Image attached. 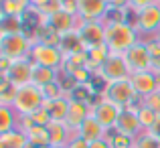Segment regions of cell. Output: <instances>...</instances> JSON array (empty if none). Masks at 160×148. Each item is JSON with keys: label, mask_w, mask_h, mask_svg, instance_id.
Instances as JSON below:
<instances>
[{"label": "cell", "mask_w": 160, "mask_h": 148, "mask_svg": "<svg viewBox=\"0 0 160 148\" xmlns=\"http://www.w3.org/2000/svg\"><path fill=\"white\" fill-rule=\"evenodd\" d=\"M35 148H53V146H35Z\"/></svg>", "instance_id": "cell-42"}, {"label": "cell", "mask_w": 160, "mask_h": 148, "mask_svg": "<svg viewBox=\"0 0 160 148\" xmlns=\"http://www.w3.org/2000/svg\"><path fill=\"white\" fill-rule=\"evenodd\" d=\"M95 77L102 79L103 83H113V81H122V79H130V71H128V65H126V61H124V55L112 53L108 57V61L98 69Z\"/></svg>", "instance_id": "cell-7"}, {"label": "cell", "mask_w": 160, "mask_h": 148, "mask_svg": "<svg viewBox=\"0 0 160 148\" xmlns=\"http://www.w3.org/2000/svg\"><path fill=\"white\" fill-rule=\"evenodd\" d=\"M49 2H51V0H28V6L41 12V10H43V8H45V6L49 4Z\"/></svg>", "instance_id": "cell-38"}, {"label": "cell", "mask_w": 160, "mask_h": 148, "mask_svg": "<svg viewBox=\"0 0 160 148\" xmlns=\"http://www.w3.org/2000/svg\"><path fill=\"white\" fill-rule=\"evenodd\" d=\"M152 4H158V2L156 0H128V8L132 12H138L146 6H152Z\"/></svg>", "instance_id": "cell-35"}, {"label": "cell", "mask_w": 160, "mask_h": 148, "mask_svg": "<svg viewBox=\"0 0 160 148\" xmlns=\"http://www.w3.org/2000/svg\"><path fill=\"white\" fill-rule=\"evenodd\" d=\"M102 98H106L108 101L120 105V108H132V105L140 104V95L136 94V89H134L130 79L106 83V85L102 87Z\"/></svg>", "instance_id": "cell-2"}, {"label": "cell", "mask_w": 160, "mask_h": 148, "mask_svg": "<svg viewBox=\"0 0 160 148\" xmlns=\"http://www.w3.org/2000/svg\"><path fill=\"white\" fill-rule=\"evenodd\" d=\"M87 67H89V71L91 73H98V69L103 65V63L108 61V57L112 55V51L108 49V45L106 43H102V45H93V47H87Z\"/></svg>", "instance_id": "cell-19"}, {"label": "cell", "mask_w": 160, "mask_h": 148, "mask_svg": "<svg viewBox=\"0 0 160 148\" xmlns=\"http://www.w3.org/2000/svg\"><path fill=\"white\" fill-rule=\"evenodd\" d=\"M61 51L65 55H71V53H83V51H87V47L83 45L81 37L75 31V33H69V35L61 37Z\"/></svg>", "instance_id": "cell-24"}, {"label": "cell", "mask_w": 160, "mask_h": 148, "mask_svg": "<svg viewBox=\"0 0 160 148\" xmlns=\"http://www.w3.org/2000/svg\"><path fill=\"white\" fill-rule=\"evenodd\" d=\"M130 81H132L136 94L140 95V100L146 98V95H150V94H154L160 85V77L154 71H142V73L130 75Z\"/></svg>", "instance_id": "cell-15"}, {"label": "cell", "mask_w": 160, "mask_h": 148, "mask_svg": "<svg viewBox=\"0 0 160 148\" xmlns=\"http://www.w3.org/2000/svg\"><path fill=\"white\" fill-rule=\"evenodd\" d=\"M32 67L35 63L31 59H18V61H12L4 73H0V77H6L10 83H14L16 87H24L32 83Z\"/></svg>", "instance_id": "cell-11"}, {"label": "cell", "mask_w": 160, "mask_h": 148, "mask_svg": "<svg viewBox=\"0 0 160 148\" xmlns=\"http://www.w3.org/2000/svg\"><path fill=\"white\" fill-rule=\"evenodd\" d=\"M132 24L138 28L140 35H156L160 31V4H152L146 6L142 10L134 12V20Z\"/></svg>", "instance_id": "cell-10"}, {"label": "cell", "mask_w": 160, "mask_h": 148, "mask_svg": "<svg viewBox=\"0 0 160 148\" xmlns=\"http://www.w3.org/2000/svg\"><path fill=\"white\" fill-rule=\"evenodd\" d=\"M150 132H152V134H154V136H156V138H160V116H158L156 124L152 126V130H150Z\"/></svg>", "instance_id": "cell-40"}, {"label": "cell", "mask_w": 160, "mask_h": 148, "mask_svg": "<svg viewBox=\"0 0 160 148\" xmlns=\"http://www.w3.org/2000/svg\"><path fill=\"white\" fill-rule=\"evenodd\" d=\"M132 148H134V146H132Z\"/></svg>", "instance_id": "cell-46"}, {"label": "cell", "mask_w": 160, "mask_h": 148, "mask_svg": "<svg viewBox=\"0 0 160 148\" xmlns=\"http://www.w3.org/2000/svg\"><path fill=\"white\" fill-rule=\"evenodd\" d=\"M91 116V105L89 104H83V101H75L69 100V112H67L65 118V124L77 134V130L81 128V124Z\"/></svg>", "instance_id": "cell-16"}, {"label": "cell", "mask_w": 160, "mask_h": 148, "mask_svg": "<svg viewBox=\"0 0 160 148\" xmlns=\"http://www.w3.org/2000/svg\"><path fill=\"white\" fill-rule=\"evenodd\" d=\"M61 10L71 12V14H79V0H57Z\"/></svg>", "instance_id": "cell-34"}, {"label": "cell", "mask_w": 160, "mask_h": 148, "mask_svg": "<svg viewBox=\"0 0 160 148\" xmlns=\"http://www.w3.org/2000/svg\"><path fill=\"white\" fill-rule=\"evenodd\" d=\"M47 132H49V146H53V148H65L77 136L65 122H49Z\"/></svg>", "instance_id": "cell-14"}, {"label": "cell", "mask_w": 160, "mask_h": 148, "mask_svg": "<svg viewBox=\"0 0 160 148\" xmlns=\"http://www.w3.org/2000/svg\"><path fill=\"white\" fill-rule=\"evenodd\" d=\"M77 35L81 37L85 47H93V45H102L106 43V24L102 20H83L77 28Z\"/></svg>", "instance_id": "cell-13"}, {"label": "cell", "mask_w": 160, "mask_h": 148, "mask_svg": "<svg viewBox=\"0 0 160 148\" xmlns=\"http://www.w3.org/2000/svg\"><path fill=\"white\" fill-rule=\"evenodd\" d=\"M156 2H158V4H160V0H156Z\"/></svg>", "instance_id": "cell-44"}, {"label": "cell", "mask_w": 160, "mask_h": 148, "mask_svg": "<svg viewBox=\"0 0 160 148\" xmlns=\"http://www.w3.org/2000/svg\"><path fill=\"white\" fill-rule=\"evenodd\" d=\"M146 45H148V51H150V61H152V71L156 75H160V43L152 39V37H148V39H144Z\"/></svg>", "instance_id": "cell-31"}, {"label": "cell", "mask_w": 160, "mask_h": 148, "mask_svg": "<svg viewBox=\"0 0 160 148\" xmlns=\"http://www.w3.org/2000/svg\"><path fill=\"white\" fill-rule=\"evenodd\" d=\"M18 126V114L12 105H0V134L10 132Z\"/></svg>", "instance_id": "cell-23"}, {"label": "cell", "mask_w": 160, "mask_h": 148, "mask_svg": "<svg viewBox=\"0 0 160 148\" xmlns=\"http://www.w3.org/2000/svg\"><path fill=\"white\" fill-rule=\"evenodd\" d=\"M45 104V95H43V89L37 85H24V87H18L16 91V98L12 101V108L18 116H31L35 114L37 110H41Z\"/></svg>", "instance_id": "cell-4"}, {"label": "cell", "mask_w": 160, "mask_h": 148, "mask_svg": "<svg viewBox=\"0 0 160 148\" xmlns=\"http://www.w3.org/2000/svg\"><path fill=\"white\" fill-rule=\"evenodd\" d=\"M65 148H67V146H65Z\"/></svg>", "instance_id": "cell-45"}, {"label": "cell", "mask_w": 160, "mask_h": 148, "mask_svg": "<svg viewBox=\"0 0 160 148\" xmlns=\"http://www.w3.org/2000/svg\"><path fill=\"white\" fill-rule=\"evenodd\" d=\"M142 41V35L132 23H116L106 24V45L112 53L124 55L130 47Z\"/></svg>", "instance_id": "cell-1"}, {"label": "cell", "mask_w": 160, "mask_h": 148, "mask_svg": "<svg viewBox=\"0 0 160 148\" xmlns=\"http://www.w3.org/2000/svg\"><path fill=\"white\" fill-rule=\"evenodd\" d=\"M140 104L146 105V108H150L154 114L160 116V89H156L154 94H150V95H146V98H142Z\"/></svg>", "instance_id": "cell-32"}, {"label": "cell", "mask_w": 160, "mask_h": 148, "mask_svg": "<svg viewBox=\"0 0 160 148\" xmlns=\"http://www.w3.org/2000/svg\"><path fill=\"white\" fill-rule=\"evenodd\" d=\"M134 148H160V138H156L152 132H148V130H144V132L134 140Z\"/></svg>", "instance_id": "cell-30"}, {"label": "cell", "mask_w": 160, "mask_h": 148, "mask_svg": "<svg viewBox=\"0 0 160 148\" xmlns=\"http://www.w3.org/2000/svg\"><path fill=\"white\" fill-rule=\"evenodd\" d=\"M89 148H112L109 146V142H108V138H102V140H95V142H91Z\"/></svg>", "instance_id": "cell-39"}, {"label": "cell", "mask_w": 160, "mask_h": 148, "mask_svg": "<svg viewBox=\"0 0 160 148\" xmlns=\"http://www.w3.org/2000/svg\"><path fill=\"white\" fill-rule=\"evenodd\" d=\"M108 4L103 0H79V16L81 20H102L103 23V16L108 14Z\"/></svg>", "instance_id": "cell-17"}, {"label": "cell", "mask_w": 160, "mask_h": 148, "mask_svg": "<svg viewBox=\"0 0 160 148\" xmlns=\"http://www.w3.org/2000/svg\"><path fill=\"white\" fill-rule=\"evenodd\" d=\"M106 134H108V130L103 128L102 124H99L98 120H95L93 116H89L85 122L81 124V128L77 130V136L79 138H83L85 142H95V140H102V138H106Z\"/></svg>", "instance_id": "cell-18"}, {"label": "cell", "mask_w": 160, "mask_h": 148, "mask_svg": "<svg viewBox=\"0 0 160 148\" xmlns=\"http://www.w3.org/2000/svg\"><path fill=\"white\" fill-rule=\"evenodd\" d=\"M136 114H138V120H140V126H142V130H152V126L156 124V120H158V114H154L150 108H146V105H142V104H138L136 105Z\"/></svg>", "instance_id": "cell-26"}, {"label": "cell", "mask_w": 160, "mask_h": 148, "mask_svg": "<svg viewBox=\"0 0 160 148\" xmlns=\"http://www.w3.org/2000/svg\"><path fill=\"white\" fill-rule=\"evenodd\" d=\"M24 134H27V140H28V148H35V146H49V132H47V126H32V128H28Z\"/></svg>", "instance_id": "cell-25"}, {"label": "cell", "mask_w": 160, "mask_h": 148, "mask_svg": "<svg viewBox=\"0 0 160 148\" xmlns=\"http://www.w3.org/2000/svg\"><path fill=\"white\" fill-rule=\"evenodd\" d=\"M113 130H116L118 134H124V136L132 138V140H136V138L144 132V130H142V126H140V120H138L136 105L122 110L120 118H118V124H116V128H113Z\"/></svg>", "instance_id": "cell-12"}, {"label": "cell", "mask_w": 160, "mask_h": 148, "mask_svg": "<svg viewBox=\"0 0 160 148\" xmlns=\"http://www.w3.org/2000/svg\"><path fill=\"white\" fill-rule=\"evenodd\" d=\"M108 142L112 148H132L134 146V140L128 136H124V134H118L116 130H109V132L106 134Z\"/></svg>", "instance_id": "cell-29"}, {"label": "cell", "mask_w": 160, "mask_h": 148, "mask_svg": "<svg viewBox=\"0 0 160 148\" xmlns=\"http://www.w3.org/2000/svg\"><path fill=\"white\" fill-rule=\"evenodd\" d=\"M57 81H59V69H51V67H43V65L32 67V85L43 89V87Z\"/></svg>", "instance_id": "cell-21"}, {"label": "cell", "mask_w": 160, "mask_h": 148, "mask_svg": "<svg viewBox=\"0 0 160 148\" xmlns=\"http://www.w3.org/2000/svg\"><path fill=\"white\" fill-rule=\"evenodd\" d=\"M81 23L83 20L79 14H71V12H65V10H59L51 16H43V27L51 28V31H55L61 37L69 35V33H75Z\"/></svg>", "instance_id": "cell-9"}, {"label": "cell", "mask_w": 160, "mask_h": 148, "mask_svg": "<svg viewBox=\"0 0 160 148\" xmlns=\"http://www.w3.org/2000/svg\"><path fill=\"white\" fill-rule=\"evenodd\" d=\"M16 91H18V87L14 83H10L6 77H0V105H12Z\"/></svg>", "instance_id": "cell-27"}, {"label": "cell", "mask_w": 160, "mask_h": 148, "mask_svg": "<svg viewBox=\"0 0 160 148\" xmlns=\"http://www.w3.org/2000/svg\"><path fill=\"white\" fill-rule=\"evenodd\" d=\"M43 108L49 112L51 122H65L67 112H69V98H57V100H45Z\"/></svg>", "instance_id": "cell-20"}, {"label": "cell", "mask_w": 160, "mask_h": 148, "mask_svg": "<svg viewBox=\"0 0 160 148\" xmlns=\"http://www.w3.org/2000/svg\"><path fill=\"white\" fill-rule=\"evenodd\" d=\"M158 77H160V75H158ZM158 89H160V85H158Z\"/></svg>", "instance_id": "cell-43"}, {"label": "cell", "mask_w": 160, "mask_h": 148, "mask_svg": "<svg viewBox=\"0 0 160 148\" xmlns=\"http://www.w3.org/2000/svg\"><path fill=\"white\" fill-rule=\"evenodd\" d=\"M28 59L35 65L51 67V69H63L65 53L61 51V47H51V45H45V43H32Z\"/></svg>", "instance_id": "cell-5"}, {"label": "cell", "mask_w": 160, "mask_h": 148, "mask_svg": "<svg viewBox=\"0 0 160 148\" xmlns=\"http://www.w3.org/2000/svg\"><path fill=\"white\" fill-rule=\"evenodd\" d=\"M28 118H31V122H32L35 126H47L49 122H51V116H49V112H47L45 108L37 110V112H35V114H31Z\"/></svg>", "instance_id": "cell-33"}, {"label": "cell", "mask_w": 160, "mask_h": 148, "mask_svg": "<svg viewBox=\"0 0 160 148\" xmlns=\"http://www.w3.org/2000/svg\"><path fill=\"white\" fill-rule=\"evenodd\" d=\"M108 8H128V0H103Z\"/></svg>", "instance_id": "cell-37"}, {"label": "cell", "mask_w": 160, "mask_h": 148, "mask_svg": "<svg viewBox=\"0 0 160 148\" xmlns=\"http://www.w3.org/2000/svg\"><path fill=\"white\" fill-rule=\"evenodd\" d=\"M22 16H0V33H22Z\"/></svg>", "instance_id": "cell-28"}, {"label": "cell", "mask_w": 160, "mask_h": 148, "mask_svg": "<svg viewBox=\"0 0 160 148\" xmlns=\"http://www.w3.org/2000/svg\"><path fill=\"white\" fill-rule=\"evenodd\" d=\"M124 61L128 65L130 75H136L142 73V71H152V61H150V51L146 41H138L134 47H130L124 53Z\"/></svg>", "instance_id": "cell-6"}, {"label": "cell", "mask_w": 160, "mask_h": 148, "mask_svg": "<svg viewBox=\"0 0 160 148\" xmlns=\"http://www.w3.org/2000/svg\"><path fill=\"white\" fill-rule=\"evenodd\" d=\"M28 8V0H0L2 16H24Z\"/></svg>", "instance_id": "cell-22"}, {"label": "cell", "mask_w": 160, "mask_h": 148, "mask_svg": "<svg viewBox=\"0 0 160 148\" xmlns=\"http://www.w3.org/2000/svg\"><path fill=\"white\" fill-rule=\"evenodd\" d=\"M122 110H124V108H120V105L108 101L106 98H102V94H99L98 101H91V116H93L95 120H98L99 124L108 130V132L116 128L118 118H120Z\"/></svg>", "instance_id": "cell-8"}, {"label": "cell", "mask_w": 160, "mask_h": 148, "mask_svg": "<svg viewBox=\"0 0 160 148\" xmlns=\"http://www.w3.org/2000/svg\"><path fill=\"white\" fill-rule=\"evenodd\" d=\"M32 43L24 33H0V57L8 61L27 59Z\"/></svg>", "instance_id": "cell-3"}, {"label": "cell", "mask_w": 160, "mask_h": 148, "mask_svg": "<svg viewBox=\"0 0 160 148\" xmlns=\"http://www.w3.org/2000/svg\"><path fill=\"white\" fill-rule=\"evenodd\" d=\"M67 148H89V142H85L83 138H79V136H75L73 140L67 144Z\"/></svg>", "instance_id": "cell-36"}, {"label": "cell", "mask_w": 160, "mask_h": 148, "mask_svg": "<svg viewBox=\"0 0 160 148\" xmlns=\"http://www.w3.org/2000/svg\"><path fill=\"white\" fill-rule=\"evenodd\" d=\"M152 39H154V41H156V43H160V31H158V33H156V35H154V37H152Z\"/></svg>", "instance_id": "cell-41"}]
</instances>
